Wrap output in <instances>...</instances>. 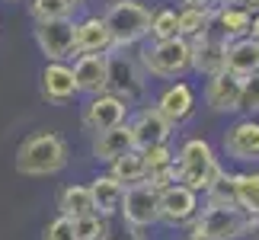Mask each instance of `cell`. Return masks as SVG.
<instances>
[{
	"mask_svg": "<svg viewBox=\"0 0 259 240\" xmlns=\"http://www.w3.org/2000/svg\"><path fill=\"white\" fill-rule=\"evenodd\" d=\"M87 189H90V198H93V215L106 218V221L112 215H118V208H122V195H125L122 183H115L109 173H99V176H93L87 183Z\"/></svg>",
	"mask_w": 259,
	"mask_h": 240,
	"instance_id": "ac0fdd59",
	"label": "cell"
},
{
	"mask_svg": "<svg viewBox=\"0 0 259 240\" xmlns=\"http://www.w3.org/2000/svg\"><path fill=\"white\" fill-rule=\"evenodd\" d=\"M77 35V55H109L112 52V38L103 23V16H83L74 29Z\"/></svg>",
	"mask_w": 259,
	"mask_h": 240,
	"instance_id": "d6986e66",
	"label": "cell"
},
{
	"mask_svg": "<svg viewBox=\"0 0 259 240\" xmlns=\"http://www.w3.org/2000/svg\"><path fill=\"white\" fill-rule=\"evenodd\" d=\"M144 90H147V77L138 64V58L112 48L106 55V93L122 99L125 106H135L144 96Z\"/></svg>",
	"mask_w": 259,
	"mask_h": 240,
	"instance_id": "5b68a950",
	"label": "cell"
},
{
	"mask_svg": "<svg viewBox=\"0 0 259 240\" xmlns=\"http://www.w3.org/2000/svg\"><path fill=\"white\" fill-rule=\"evenodd\" d=\"M183 7L186 10H208V7H214V0H183Z\"/></svg>",
	"mask_w": 259,
	"mask_h": 240,
	"instance_id": "836d02e7",
	"label": "cell"
},
{
	"mask_svg": "<svg viewBox=\"0 0 259 240\" xmlns=\"http://www.w3.org/2000/svg\"><path fill=\"white\" fill-rule=\"evenodd\" d=\"M234 189H237V205L250 218H259V173H234Z\"/></svg>",
	"mask_w": 259,
	"mask_h": 240,
	"instance_id": "d4e9b609",
	"label": "cell"
},
{
	"mask_svg": "<svg viewBox=\"0 0 259 240\" xmlns=\"http://www.w3.org/2000/svg\"><path fill=\"white\" fill-rule=\"evenodd\" d=\"M83 128L93 135H103L109 128H118L128 122V106L122 99H115L112 93H99V96H90L87 106H83Z\"/></svg>",
	"mask_w": 259,
	"mask_h": 240,
	"instance_id": "7c38bea8",
	"label": "cell"
},
{
	"mask_svg": "<svg viewBox=\"0 0 259 240\" xmlns=\"http://www.w3.org/2000/svg\"><path fill=\"white\" fill-rule=\"evenodd\" d=\"M240 87H243V80L240 77H234V74H218V77H208V84H205V103L211 112L218 115H231L237 112V106H240Z\"/></svg>",
	"mask_w": 259,
	"mask_h": 240,
	"instance_id": "2e32d148",
	"label": "cell"
},
{
	"mask_svg": "<svg viewBox=\"0 0 259 240\" xmlns=\"http://www.w3.org/2000/svg\"><path fill=\"white\" fill-rule=\"evenodd\" d=\"M144 154V164H147V176L154 173H163V170L173 167V147L170 144H157V147H147Z\"/></svg>",
	"mask_w": 259,
	"mask_h": 240,
	"instance_id": "4dcf8cb0",
	"label": "cell"
},
{
	"mask_svg": "<svg viewBox=\"0 0 259 240\" xmlns=\"http://www.w3.org/2000/svg\"><path fill=\"white\" fill-rule=\"evenodd\" d=\"M237 112H243L246 118H253L259 112V74L246 77L243 87H240V106H237Z\"/></svg>",
	"mask_w": 259,
	"mask_h": 240,
	"instance_id": "1f68e13d",
	"label": "cell"
},
{
	"mask_svg": "<svg viewBox=\"0 0 259 240\" xmlns=\"http://www.w3.org/2000/svg\"><path fill=\"white\" fill-rule=\"evenodd\" d=\"M237 7H243L250 16H256V13H259V0H237Z\"/></svg>",
	"mask_w": 259,
	"mask_h": 240,
	"instance_id": "d590c367",
	"label": "cell"
},
{
	"mask_svg": "<svg viewBox=\"0 0 259 240\" xmlns=\"http://www.w3.org/2000/svg\"><path fill=\"white\" fill-rule=\"evenodd\" d=\"M250 215L240 208H202L189 224V240H240L246 234Z\"/></svg>",
	"mask_w": 259,
	"mask_h": 240,
	"instance_id": "8992f818",
	"label": "cell"
},
{
	"mask_svg": "<svg viewBox=\"0 0 259 240\" xmlns=\"http://www.w3.org/2000/svg\"><path fill=\"white\" fill-rule=\"evenodd\" d=\"M202 212V195L192 189L173 183L170 189L160 192V221L166 227H189Z\"/></svg>",
	"mask_w": 259,
	"mask_h": 240,
	"instance_id": "9c48e42d",
	"label": "cell"
},
{
	"mask_svg": "<svg viewBox=\"0 0 259 240\" xmlns=\"http://www.w3.org/2000/svg\"><path fill=\"white\" fill-rule=\"evenodd\" d=\"M118 215L125 218V224L132 231H147V227L160 224V192L151 183L128 186L122 195V208Z\"/></svg>",
	"mask_w": 259,
	"mask_h": 240,
	"instance_id": "ba28073f",
	"label": "cell"
},
{
	"mask_svg": "<svg viewBox=\"0 0 259 240\" xmlns=\"http://www.w3.org/2000/svg\"><path fill=\"white\" fill-rule=\"evenodd\" d=\"M250 13H246L243 7L237 4H221L211 10V29L221 38H227V42H237V38H246V32H250Z\"/></svg>",
	"mask_w": 259,
	"mask_h": 240,
	"instance_id": "ffe728a7",
	"label": "cell"
},
{
	"mask_svg": "<svg viewBox=\"0 0 259 240\" xmlns=\"http://www.w3.org/2000/svg\"><path fill=\"white\" fill-rule=\"evenodd\" d=\"M71 160L67 141L58 132H35L16 147V173L23 176H55Z\"/></svg>",
	"mask_w": 259,
	"mask_h": 240,
	"instance_id": "7a4b0ae2",
	"label": "cell"
},
{
	"mask_svg": "<svg viewBox=\"0 0 259 240\" xmlns=\"http://www.w3.org/2000/svg\"><path fill=\"white\" fill-rule=\"evenodd\" d=\"M125 125H128V132H132L135 151H147V147H157V144H170V138H173V125L166 122L154 106L138 109Z\"/></svg>",
	"mask_w": 259,
	"mask_h": 240,
	"instance_id": "30bf717a",
	"label": "cell"
},
{
	"mask_svg": "<svg viewBox=\"0 0 259 240\" xmlns=\"http://www.w3.org/2000/svg\"><path fill=\"white\" fill-rule=\"evenodd\" d=\"M42 240H77L74 237V221H71V218H64V215H58L55 221L45 224Z\"/></svg>",
	"mask_w": 259,
	"mask_h": 240,
	"instance_id": "d6a6232c",
	"label": "cell"
},
{
	"mask_svg": "<svg viewBox=\"0 0 259 240\" xmlns=\"http://www.w3.org/2000/svg\"><path fill=\"white\" fill-rule=\"evenodd\" d=\"M224 71L240 77V80L259 74V42H253V38L231 42L227 45V58H224Z\"/></svg>",
	"mask_w": 259,
	"mask_h": 240,
	"instance_id": "44dd1931",
	"label": "cell"
},
{
	"mask_svg": "<svg viewBox=\"0 0 259 240\" xmlns=\"http://www.w3.org/2000/svg\"><path fill=\"white\" fill-rule=\"evenodd\" d=\"M246 240H259V218H250V224H246Z\"/></svg>",
	"mask_w": 259,
	"mask_h": 240,
	"instance_id": "e575fe53",
	"label": "cell"
},
{
	"mask_svg": "<svg viewBox=\"0 0 259 240\" xmlns=\"http://www.w3.org/2000/svg\"><path fill=\"white\" fill-rule=\"evenodd\" d=\"M211 10L214 7H208V10H179L176 13V32L179 38H186V42H192L195 35H202L211 29Z\"/></svg>",
	"mask_w": 259,
	"mask_h": 240,
	"instance_id": "484cf974",
	"label": "cell"
},
{
	"mask_svg": "<svg viewBox=\"0 0 259 240\" xmlns=\"http://www.w3.org/2000/svg\"><path fill=\"white\" fill-rule=\"evenodd\" d=\"M179 38L176 32V10L173 7H160L151 13V42H170Z\"/></svg>",
	"mask_w": 259,
	"mask_h": 240,
	"instance_id": "83f0119b",
	"label": "cell"
},
{
	"mask_svg": "<svg viewBox=\"0 0 259 240\" xmlns=\"http://www.w3.org/2000/svg\"><path fill=\"white\" fill-rule=\"evenodd\" d=\"M10 4H23V0H10Z\"/></svg>",
	"mask_w": 259,
	"mask_h": 240,
	"instance_id": "f35d334b",
	"label": "cell"
},
{
	"mask_svg": "<svg viewBox=\"0 0 259 240\" xmlns=\"http://www.w3.org/2000/svg\"><path fill=\"white\" fill-rule=\"evenodd\" d=\"M246 38H253V42H259V13L250 19V32H246Z\"/></svg>",
	"mask_w": 259,
	"mask_h": 240,
	"instance_id": "8d00e7d4",
	"label": "cell"
},
{
	"mask_svg": "<svg viewBox=\"0 0 259 240\" xmlns=\"http://www.w3.org/2000/svg\"><path fill=\"white\" fill-rule=\"evenodd\" d=\"M256 173H259V170H256Z\"/></svg>",
	"mask_w": 259,
	"mask_h": 240,
	"instance_id": "ab89813d",
	"label": "cell"
},
{
	"mask_svg": "<svg viewBox=\"0 0 259 240\" xmlns=\"http://www.w3.org/2000/svg\"><path fill=\"white\" fill-rule=\"evenodd\" d=\"M173 170H176V183L198 195H205V189L224 173L221 157L214 154V147L205 138H186L179 144V151L173 154Z\"/></svg>",
	"mask_w": 259,
	"mask_h": 240,
	"instance_id": "6da1fadb",
	"label": "cell"
},
{
	"mask_svg": "<svg viewBox=\"0 0 259 240\" xmlns=\"http://www.w3.org/2000/svg\"><path fill=\"white\" fill-rule=\"evenodd\" d=\"M109 176L115 179V183H122L125 189L128 186H138V183H147V164H144V154L141 151H128L122 154L118 160L109 164Z\"/></svg>",
	"mask_w": 259,
	"mask_h": 240,
	"instance_id": "603a6c76",
	"label": "cell"
},
{
	"mask_svg": "<svg viewBox=\"0 0 259 240\" xmlns=\"http://www.w3.org/2000/svg\"><path fill=\"white\" fill-rule=\"evenodd\" d=\"M202 208H240L237 205V189H234V173H224L205 189V205Z\"/></svg>",
	"mask_w": 259,
	"mask_h": 240,
	"instance_id": "4316f807",
	"label": "cell"
},
{
	"mask_svg": "<svg viewBox=\"0 0 259 240\" xmlns=\"http://www.w3.org/2000/svg\"><path fill=\"white\" fill-rule=\"evenodd\" d=\"M29 13H32L35 23H48V19H67L71 10L61 0H29Z\"/></svg>",
	"mask_w": 259,
	"mask_h": 240,
	"instance_id": "f546056e",
	"label": "cell"
},
{
	"mask_svg": "<svg viewBox=\"0 0 259 240\" xmlns=\"http://www.w3.org/2000/svg\"><path fill=\"white\" fill-rule=\"evenodd\" d=\"M74 16L67 19H48V23H35L32 35L38 52L45 55V64H67L77 55V35H74Z\"/></svg>",
	"mask_w": 259,
	"mask_h": 240,
	"instance_id": "52a82bcc",
	"label": "cell"
},
{
	"mask_svg": "<svg viewBox=\"0 0 259 240\" xmlns=\"http://www.w3.org/2000/svg\"><path fill=\"white\" fill-rule=\"evenodd\" d=\"M103 23L109 29L112 48L125 52V48L141 45L144 38H151V10L141 0H115L103 13Z\"/></svg>",
	"mask_w": 259,
	"mask_h": 240,
	"instance_id": "3957f363",
	"label": "cell"
},
{
	"mask_svg": "<svg viewBox=\"0 0 259 240\" xmlns=\"http://www.w3.org/2000/svg\"><path fill=\"white\" fill-rule=\"evenodd\" d=\"M224 154L237 160V164H250L259 160V122L256 118H237L234 125H227V132L221 138Z\"/></svg>",
	"mask_w": 259,
	"mask_h": 240,
	"instance_id": "5bb4252c",
	"label": "cell"
},
{
	"mask_svg": "<svg viewBox=\"0 0 259 240\" xmlns=\"http://www.w3.org/2000/svg\"><path fill=\"white\" fill-rule=\"evenodd\" d=\"M144 77L151 74L157 80H179L192 71V48L186 38H170V42H147L138 52Z\"/></svg>",
	"mask_w": 259,
	"mask_h": 240,
	"instance_id": "277c9868",
	"label": "cell"
},
{
	"mask_svg": "<svg viewBox=\"0 0 259 240\" xmlns=\"http://www.w3.org/2000/svg\"><path fill=\"white\" fill-rule=\"evenodd\" d=\"M58 212H61L64 218H71V221H77V218H87V215H93V198H90L87 183L64 186L61 192H58Z\"/></svg>",
	"mask_w": 259,
	"mask_h": 240,
	"instance_id": "cb8c5ba5",
	"label": "cell"
},
{
	"mask_svg": "<svg viewBox=\"0 0 259 240\" xmlns=\"http://www.w3.org/2000/svg\"><path fill=\"white\" fill-rule=\"evenodd\" d=\"M71 71H74L77 93L87 96L106 93V55H77Z\"/></svg>",
	"mask_w": 259,
	"mask_h": 240,
	"instance_id": "e0dca14e",
	"label": "cell"
},
{
	"mask_svg": "<svg viewBox=\"0 0 259 240\" xmlns=\"http://www.w3.org/2000/svg\"><path fill=\"white\" fill-rule=\"evenodd\" d=\"M132 132H128V125H118V128H109V132L103 135H93V160H99V164H112V160H118L122 154L132 151Z\"/></svg>",
	"mask_w": 259,
	"mask_h": 240,
	"instance_id": "7402d4cb",
	"label": "cell"
},
{
	"mask_svg": "<svg viewBox=\"0 0 259 240\" xmlns=\"http://www.w3.org/2000/svg\"><path fill=\"white\" fill-rule=\"evenodd\" d=\"M74 237L77 240H109V221L99 215H87L74 221Z\"/></svg>",
	"mask_w": 259,
	"mask_h": 240,
	"instance_id": "f1b7e54d",
	"label": "cell"
},
{
	"mask_svg": "<svg viewBox=\"0 0 259 240\" xmlns=\"http://www.w3.org/2000/svg\"><path fill=\"white\" fill-rule=\"evenodd\" d=\"M61 4H64V7H67V10H71V13H74V10L83 4V0H61Z\"/></svg>",
	"mask_w": 259,
	"mask_h": 240,
	"instance_id": "74e56055",
	"label": "cell"
},
{
	"mask_svg": "<svg viewBox=\"0 0 259 240\" xmlns=\"http://www.w3.org/2000/svg\"><path fill=\"white\" fill-rule=\"evenodd\" d=\"M227 38H221L214 29L195 35L189 48H192V71L202 74V77H218L224 74V58H227Z\"/></svg>",
	"mask_w": 259,
	"mask_h": 240,
	"instance_id": "4fadbf2b",
	"label": "cell"
},
{
	"mask_svg": "<svg viewBox=\"0 0 259 240\" xmlns=\"http://www.w3.org/2000/svg\"><path fill=\"white\" fill-rule=\"evenodd\" d=\"M154 109L173 128L186 125L189 118L195 115V90H192V84H186V80H173V84H166L160 93H157Z\"/></svg>",
	"mask_w": 259,
	"mask_h": 240,
	"instance_id": "8fae6325",
	"label": "cell"
},
{
	"mask_svg": "<svg viewBox=\"0 0 259 240\" xmlns=\"http://www.w3.org/2000/svg\"><path fill=\"white\" fill-rule=\"evenodd\" d=\"M38 93L45 103L52 106H64L77 96V84H74V71L71 64H45L38 74Z\"/></svg>",
	"mask_w": 259,
	"mask_h": 240,
	"instance_id": "9a60e30c",
	"label": "cell"
}]
</instances>
